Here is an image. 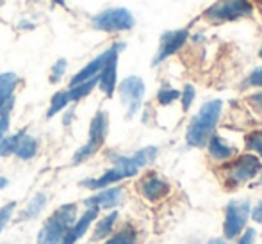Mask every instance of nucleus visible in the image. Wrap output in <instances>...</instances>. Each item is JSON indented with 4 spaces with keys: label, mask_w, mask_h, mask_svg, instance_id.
<instances>
[{
    "label": "nucleus",
    "mask_w": 262,
    "mask_h": 244,
    "mask_svg": "<svg viewBox=\"0 0 262 244\" xmlns=\"http://www.w3.org/2000/svg\"><path fill=\"white\" fill-rule=\"evenodd\" d=\"M221 110H223V102L221 100H210V102H205L202 105V109L198 110V114L191 120L189 127H187V145L196 148L207 145V141L217 125V120L221 116Z\"/></svg>",
    "instance_id": "f257e3e1"
},
{
    "label": "nucleus",
    "mask_w": 262,
    "mask_h": 244,
    "mask_svg": "<svg viewBox=\"0 0 262 244\" xmlns=\"http://www.w3.org/2000/svg\"><path fill=\"white\" fill-rule=\"evenodd\" d=\"M77 217V205L75 203H66L59 207L52 216L47 219L43 228L39 230L38 244H59L66 232L73 227Z\"/></svg>",
    "instance_id": "f03ea898"
},
{
    "label": "nucleus",
    "mask_w": 262,
    "mask_h": 244,
    "mask_svg": "<svg viewBox=\"0 0 262 244\" xmlns=\"http://www.w3.org/2000/svg\"><path fill=\"white\" fill-rule=\"evenodd\" d=\"M136 18L127 7H109L91 18V27L102 32H125L132 31Z\"/></svg>",
    "instance_id": "7ed1b4c3"
},
{
    "label": "nucleus",
    "mask_w": 262,
    "mask_h": 244,
    "mask_svg": "<svg viewBox=\"0 0 262 244\" xmlns=\"http://www.w3.org/2000/svg\"><path fill=\"white\" fill-rule=\"evenodd\" d=\"M107 128H109V118H107L105 110H98L93 116L90 125V138L84 146H80L79 150L73 153V164H80V162L91 159L98 150L102 148L107 136Z\"/></svg>",
    "instance_id": "20e7f679"
},
{
    "label": "nucleus",
    "mask_w": 262,
    "mask_h": 244,
    "mask_svg": "<svg viewBox=\"0 0 262 244\" xmlns=\"http://www.w3.org/2000/svg\"><path fill=\"white\" fill-rule=\"evenodd\" d=\"M253 13V4L250 0H220L205 11L204 16L212 24L241 20Z\"/></svg>",
    "instance_id": "39448f33"
},
{
    "label": "nucleus",
    "mask_w": 262,
    "mask_h": 244,
    "mask_svg": "<svg viewBox=\"0 0 262 244\" xmlns=\"http://www.w3.org/2000/svg\"><path fill=\"white\" fill-rule=\"evenodd\" d=\"M260 168L262 164L259 157H255L253 153H245L237 157V161L225 166V179L232 186H241V184L252 180L260 171Z\"/></svg>",
    "instance_id": "423d86ee"
},
{
    "label": "nucleus",
    "mask_w": 262,
    "mask_h": 244,
    "mask_svg": "<svg viewBox=\"0 0 262 244\" xmlns=\"http://www.w3.org/2000/svg\"><path fill=\"white\" fill-rule=\"evenodd\" d=\"M118 90H120L121 102L127 107V118H134L138 114L139 107H141L143 97H145V91H146L143 79L138 75H130L121 80Z\"/></svg>",
    "instance_id": "0eeeda50"
},
{
    "label": "nucleus",
    "mask_w": 262,
    "mask_h": 244,
    "mask_svg": "<svg viewBox=\"0 0 262 244\" xmlns=\"http://www.w3.org/2000/svg\"><path fill=\"white\" fill-rule=\"evenodd\" d=\"M250 216V202L248 199H234L227 205V216H225V235L234 239L241 234Z\"/></svg>",
    "instance_id": "6e6552de"
},
{
    "label": "nucleus",
    "mask_w": 262,
    "mask_h": 244,
    "mask_svg": "<svg viewBox=\"0 0 262 244\" xmlns=\"http://www.w3.org/2000/svg\"><path fill=\"white\" fill-rule=\"evenodd\" d=\"M125 49L123 41L116 43V49L111 54V57L107 59V62L104 64V68L98 73V87L105 97H113L114 90H116V82H118V57H120V52Z\"/></svg>",
    "instance_id": "1a4fd4ad"
},
{
    "label": "nucleus",
    "mask_w": 262,
    "mask_h": 244,
    "mask_svg": "<svg viewBox=\"0 0 262 244\" xmlns=\"http://www.w3.org/2000/svg\"><path fill=\"white\" fill-rule=\"evenodd\" d=\"M187 41V31L186 29H177V31H168L161 36V43H159V50L152 61V66H157L159 62L166 61L168 57H171L173 54H177L184 47V43Z\"/></svg>",
    "instance_id": "9d476101"
},
{
    "label": "nucleus",
    "mask_w": 262,
    "mask_h": 244,
    "mask_svg": "<svg viewBox=\"0 0 262 244\" xmlns=\"http://www.w3.org/2000/svg\"><path fill=\"white\" fill-rule=\"evenodd\" d=\"M116 49V43H113V45L109 47L105 52H102L100 55H97V57L93 59V61H90L86 66H84L80 72H77L75 75L72 77V80H70V86H75V84H80V82H86L88 79H93V77H98V73H100V70L104 68V64L107 62V59L111 57V54L114 52Z\"/></svg>",
    "instance_id": "9b49d317"
},
{
    "label": "nucleus",
    "mask_w": 262,
    "mask_h": 244,
    "mask_svg": "<svg viewBox=\"0 0 262 244\" xmlns=\"http://www.w3.org/2000/svg\"><path fill=\"white\" fill-rule=\"evenodd\" d=\"M139 191L150 202H157V199L164 198L169 193V186L166 180L157 176L156 173H148L145 179L139 182Z\"/></svg>",
    "instance_id": "f8f14e48"
},
{
    "label": "nucleus",
    "mask_w": 262,
    "mask_h": 244,
    "mask_svg": "<svg viewBox=\"0 0 262 244\" xmlns=\"http://www.w3.org/2000/svg\"><path fill=\"white\" fill-rule=\"evenodd\" d=\"M123 199V189L121 187H105L102 193H97L86 199L88 207H97L100 209H114L118 207Z\"/></svg>",
    "instance_id": "ddd939ff"
},
{
    "label": "nucleus",
    "mask_w": 262,
    "mask_h": 244,
    "mask_svg": "<svg viewBox=\"0 0 262 244\" xmlns=\"http://www.w3.org/2000/svg\"><path fill=\"white\" fill-rule=\"evenodd\" d=\"M97 216H98L97 207H90V209L80 216V219L77 221V223H73V227L66 232V235L62 237L61 244H75L84 234H86L88 228H90V225L97 219Z\"/></svg>",
    "instance_id": "4468645a"
},
{
    "label": "nucleus",
    "mask_w": 262,
    "mask_h": 244,
    "mask_svg": "<svg viewBox=\"0 0 262 244\" xmlns=\"http://www.w3.org/2000/svg\"><path fill=\"white\" fill-rule=\"evenodd\" d=\"M123 179H127V175H125L118 166H113V168L107 169L102 176H98V179H88V180H84L80 186L88 187V189L97 191V189H105V187H109L111 184H116Z\"/></svg>",
    "instance_id": "2eb2a0df"
},
{
    "label": "nucleus",
    "mask_w": 262,
    "mask_h": 244,
    "mask_svg": "<svg viewBox=\"0 0 262 244\" xmlns=\"http://www.w3.org/2000/svg\"><path fill=\"white\" fill-rule=\"evenodd\" d=\"M18 82H20V77L16 73L13 72L0 73V107L6 105L11 98H14L13 93L16 90Z\"/></svg>",
    "instance_id": "dca6fc26"
},
{
    "label": "nucleus",
    "mask_w": 262,
    "mask_h": 244,
    "mask_svg": "<svg viewBox=\"0 0 262 244\" xmlns=\"http://www.w3.org/2000/svg\"><path fill=\"white\" fill-rule=\"evenodd\" d=\"M207 143H209L210 157L217 159V161H228V159L235 153V148H232L225 139H221L220 136H210V139Z\"/></svg>",
    "instance_id": "f3484780"
},
{
    "label": "nucleus",
    "mask_w": 262,
    "mask_h": 244,
    "mask_svg": "<svg viewBox=\"0 0 262 244\" xmlns=\"http://www.w3.org/2000/svg\"><path fill=\"white\" fill-rule=\"evenodd\" d=\"M38 139L32 138V136H27V132L24 134V138L18 141L16 148H14V155L21 161H31L36 153H38Z\"/></svg>",
    "instance_id": "a211bd4d"
},
{
    "label": "nucleus",
    "mask_w": 262,
    "mask_h": 244,
    "mask_svg": "<svg viewBox=\"0 0 262 244\" xmlns=\"http://www.w3.org/2000/svg\"><path fill=\"white\" fill-rule=\"evenodd\" d=\"M97 86H98V77L88 79L86 82L75 84V86H70V90H68L70 102H79V100H82L84 97H88V95H90Z\"/></svg>",
    "instance_id": "6ab92c4d"
},
{
    "label": "nucleus",
    "mask_w": 262,
    "mask_h": 244,
    "mask_svg": "<svg viewBox=\"0 0 262 244\" xmlns=\"http://www.w3.org/2000/svg\"><path fill=\"white\" fill-rule=\"evenodd\" d=\"M45 205H47V196L43 193H38L34 198L31 199V202H29L27 209L24 210V214H21L20 219H32V217L39 216V212L45 209Z\"/></svg>",
    "instance_id": "aec40b11"
},
{
    "label": "nucleus",
    "mask_w": 262,
    "mask_h": 244,
    "mask_svg": "<svg viewBox=\"0 0 262 244\" xmlns=\"http://www.w3.org/2000/svg\"><path fill=\"white\" fill-rule=\"evenodd\" d=\"M116 219H118V212H111L109 216H105L102 221H98L97 230H95L93 237L95 239H104V237H107V235H109L111 232H113V227H114V223H116Z\"/></svg>",
    "instance_id": "412c9836"
},
{
    "label": "nucleus",
    "mask_w": 262,
    "mask_h": 244,
    "mask_svg": "<svg viewBox=\"0 0 262 244\" xmlns=\"http://www.w3.org/2000/svg\"><path fill=\"white\" fill-rule=\"evenodd\" d=\"M25 128L20 132H16V134L13 136H7V138H4L2 141H0V157H7V155H13L14 153V148H16L18 141H20L21 138H24L25 134Z\"/></svg>",
    "instance_id": "4be33fe9"
},
{
    "label": "nucleus",
    "mask_w": 262,
    "mask_h": 244,
    "mask_svg": "<svg viewBox=\"0 0 262 244\" xmlns=\"http://www.w3.org/2000/svg\"><path fill=\"white\" fill-rule=\"evenodd\" d=\"M70 103V98H68V91H57V93L52 97V102H50V107H49V113L47 116L49 118H54L55 114H59L66 105Z\"/></svg>",
    "instance_id": "5701e85b"
},
{
    "label": "nucleus",
    "mask_w": 262,
    "mask_h": 244,
    "mask_svg": "<svg viewBox=\"0 0 262 244\" xmlns=\"http://www.w3.org/2000/svg\"><path fill=\"white\" fill-rule=\"evenodd\" d=\"M14 105V98H11L6 105L0 107V141L6 138L7 130H9V120H11V109Z\"/></svg>",
    "instance_id": "b1692460"
},
{
    "label": "nucleus",
    "mask_w": 262,
    "mask_h": 244,
    "mask_svg": "<svg viewBox=\"0 0 262 244\" xmlns=\"http://www.w3.org/2000/svg\"><path fill=\"white\" fill-rule=\"evenodd\" d=\"M105 244H136V232L127 227L121 232H118L116 235H113Z\"/></svg>",
    "instance_id": "393cba45"
},
{
    "label": "nucleus",
    "mask_w": 262,
    "mask_h": 244,
    "mask_svg": "<svg viewBox=\"0 0 262 244\" xmlns=\"http://www.w3.org/2000/svg\"><path fill=\"white\" fill-rule=\"evenodd\" d=\"M66 70H68V61H66L64 57L57 59V61L54 62V66L50 68V82L52 84H57L59 80L64 77Z\"/></svg>",
    "instance_id": "a878e982"
},
{
    "label": "nucleus",
    "mask_w": 262,
    "mask_h": 244,
    "mask_svg": "<svg viewBox=\"0 0 262 244\" xmlns=\"http://www.w3.org/2000/svg\"><path fill=\"white\" fill-rule=\"evenodd\" d=\"M179 98H180V91L171 90V87H162V90L157 93V100L161 105H169V103H173Z\"/></svg>",
    "instance_id": "bb28decb"
},
{
    "label": "nucleus",
    "mask_w": 262,
    "mask_h": 244,
    "mask_svg": "<svg viewBox=\"0 0 262 244\" xmlns=\"http://www.w3.org/2000/svg\"><path fill=\"white\" fill-rule=\"evenodd\" d=\"M246 146H248L252 151H257V153L262 157V128L246 136Z\"/></svg>",
    "instance_id": "cd10ccee"
},
{
    "label": "nucleus",
    "mask_w": 262,
    "mask_h": 244,
    "mask_svg": "<svg viewBox=\"0 0 262 244\" xmlns=\"http://www.w3.org/2000/svg\"><path fill=\"white\" fill-rule=\"evenodd\" d=\"M194 95H196L194 87L191 86V84H187V86L184 87L182 93H180V98H182V109L184 110H189L191 103H193V100H194Z\"/></svg>",
    "instance_id": "c85d7f7f"
},
{
    "label": "nucleus",
    "mask_w": 262,
    "mask_h": 244,
    "mask_svg": "<svg viewBox=\"0 0 262 244\" xmlns=\"http://www.w3.org/2000/svg\"><path fill=\"white\" fill-rule=\"evenodd\" d=\"M250 86L262 87V66L253 70V72L248 75V79L245 80V84H243V87H250Z\"/></svg>",
    "instance_id": "c756f323"
},
{
    "label": "nucleus",
    "mask_w": 262,
    "mask_h": 244,
    "mask_svg": "<svg viewBox=\"0 0 262 244\" xmlns=\"http://www.w3.org/2000/svg\"><path fill=\"white\" fill-rule=\"evenodd\" d=\"M14 207H16V203H7L6 207H2L0 209V232H2V228L7 225V221L11 219V216H13V210H14Z\"/></svg>",
    "instance_id": "7c9ffc66"
},
{
    "label": "nucleus",
    "mask_w": 262,
    "mask_h": 244,
    "mask_svg": "<svg viewBox=\"0 0 262 244\" xmlns=\"http://www.w3.org/2000/svg\"><path fill=\"white\" fill-rule=\"evenodd\" d=\"M248 102H250V105H252L253 109H255L257 113L262 116V91H260V93L252 95V97L248 98Z\"/></svg>",
    "instance_id": "2f4dec72"
},
{
    "label": "nucleus",
    "mask_w": 262,
    "mask_h": 244,
    "mask_svg": "<svg viewBox=\"0 0 262 244\" xmlns=\"http://www.w3.org/2000/svg\"><path fill=\"white\" fill-rule=\"evenodd\" d=\"M253 239H255V230H253V228H250V230L245 232V235L241 237L239 244H253Z\"/></svg>",
    "instance_id": "473e14b6"
},
{
    "label": "nucleus",
    "mask_w": 262,
    "mask_h": 244,
    "mask_svg": "<svg viewBox=\"0 0 262 244\" xmlns=\"http://www.w3.org/2000/svg\"><path fill=\"white\" fill-rule=\"evenodd\" d=\"M252 217H253V221H257V223L262 225V202L257 203V207L253 209V212H252Z\"/></svg>",
    "instance_id": "72a5a7b5"
},
{
    "label": "nucleus",
    "mask_w": 262,
    "mask_h": 244,
    "mask_svg": "<svg viewBox=\"0 0 262 244\" xmlns=\"http://www.w3.org/2000/svg\"><path fill=\"white\" fill-rule=\"evenodd\" d=\"M36 25L32 24V21H29V20H21L20 24H18V29H21V31H32Z\"/></svg>",
    "instance_id": "f704fd0d"
},
{
    "label": "nucleus",
    "mask_w": 262,
    "mask_h": 244,
    "mask_svg": "<svg viewBox=\"0 0 262 244\" xmlns=\"http://www.w3.org/2000/svg\"><path fill=\"white\" fill-rule=\"evenodd\" d=\"M73 116H75V113H73V109L72 110H68V113L64 114V118H62V123L68 127L70 123H72V120H73Z\"/></svg>",
    "instance_id": "c9c22d12"
},
{
    "label": "nucleus",
    "mask_w": 262,
    "mask_h": 244,
    "mask_svg": "<svg viewBox=\"0 0 262 244\" xmlns=\"http://www.w3.org/2000/svg\"><path fill=\"white\" fill-rule=\"evenodd\" d=\"M7 184H9V180H7L6 176H2V175H0V189H6V187H7Z\"/></svg>",
    "instance_id": "e433bc0d"
},
{
    "label": "nucleus",
    "mask_w": 262,
    "mask_h": 244,
    "mask_svg": "<svg viewBox=\"0 0 262 244\" xmlns=\"http://www.w3.org/2000/svg\"><path fill=\"white\" fill-rule=\"evenodd\" d=\"M207 244H225L223 239H212V241H209Z\"/></svg>",
    "instance_id": "4c0bfd02"
},
{
    "label": "nucleus",
    "mask_w": 262,
    "mask_h": 244,
    "mask_svg": "<svg viewBox=\"0 0 262 244\" xmlns=\"http://www.w3.org/2000/svg\"><path fill=\"white\" fill-rule=\"evenodd\" d=\"M54 2H55V4H59L61 7H64V6H66V0H54Z\"/></svg>",
    "instance_id": "58836bf2"
},
{
    "label": "nucleus",
    "mask_w": 262,
    "mask_h": 244,
    "mask_svg": "<svg viewBox=\"0 0 262 244\" xmlns=\"http://www.w3.org/2000/svg\"><path fill=\"white\" fill-rule=\"evenodd\" d=\"M259 7H260V11H262V0H259Z\"/></svg>",
    "instance_id": "ea45409f"
},
{
    "label": "nucleus",
    "mask_w": 262,
    "mask_h": 244,
    "mask_svg": "<svg viewBox=\"0 0 262 244\" xmlns=\"http://www.w3.org/2000/svg\"><path fill=\"white\" fill-rule=\"evenodd\" d=\"M259 55H260V59H262V47H260V52H259Z\"/></svg>",
    "instance_id": "a19ab883"
},
{
    "label": "nucleus",
    "mask_w": 262,
    "mask_h": 244,
    "mask_svg": "<svg viewBox=\"0 0 262 244\" xmlns=\"http://www.w3.org/2000/svg\"><path fill=\"white\" fill-rule=\"evenodd\" d=\"M4 6V0H0V7H2Z\"/></svg>",
    "instance_id": "79ce46f5"
},
{
    "label": "nucleus",
    "mask_w": 262,
    "mask_h": 244,
    "mask_svg": "<svg viewBox=\"0 0 262 244\" xmlns=\"http://www.w3.org/2000/svg\"><path fill=\"white\" fill-rule=\"evenodd\" d=\"M32 2H43V0H32Z\"/></svg>",
    "instance_id": "37998d69"
},
{
    "label": "nucleus",
    "mask_w": 262,
    "mask_h": 244,
    "mask_svg": "<svg viewBox=\"0 0 262 244\" xmlns=\"http://www.w3.org/2000/svg\"><path fill=\"white\" fill-rule=\"evenodd\" d=\"M260 186H262V176H260Z\"/></svg>",
    "instance_id": "c03bdc74"
}]
</instances>
